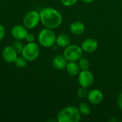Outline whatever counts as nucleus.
<instances>
[{
    "label": "nucleus",
    "instance_id": "1",
    "mask_svg": "<svg viewBox=\"0 0 122 122\" xmlns=\"http://www.w3.org/2000/svg\"><path fill=\"white\" fill-rule=\"evenodd\" d=\"M41 22L45 28L54 29L60 26L63 21L61 14L54 8L45 7L40 12Z\"/></svg>",
    "mask_w": 122,
    "mask_h": 122
},
{
    "label": "nucleus",
    "instance_id": "2",
    "mask_svg": "<svg viewBox=\"0 0 122 122\" xmlns=\"http://www.w3.org/2000/svg\"><path fill=\"white\" fill-rule=\"evenodd\" d=\"M81 113L78 108L72 106L62 109L57 115L59 122H79L81 120Z\"/></svg>",
    "mask_w": 122,
    "mask_h": 122
},
{
    "label": "nucleus",
    "instance_id": "3",
    "mask_svg": "<svg viewBox=\"0 0 122 122\" xmlns=\"http://www.w3.org/2000/svg\"><path fill=\"white\" fill-rule=\"evenodd\" d=\"M56 36L51 29L45 28L41 30L38 34V41L40 45L44 47H51L56 44Z\"/></svg>",
    "mask_w": 122,
    "mask_h": 122
},
{
    "label": "nucleus",
    "instance_id": "4",
    "mask_svg": "<svg viewBox=\"0 0 122 122\" xmlns=\"http://www.w3.org/2000/svg\"><path fill=\"white\" fill-rule=\"evenodd\" d=\"M21 54L27 61H33L39 56L40 48L35 42H28V44L23 47Z\"/></svg>",
    "mask_w": 122,
    "mask_h": 122
},
{
    "label": "nucleus",
    "instance_id": "5",
    "mask_svg": "<svg viewBox=\"0 0 122 122\" xmlns=\"http://www.w3.org/2000/svg\"><path fill=\"white\" fill-rule=\"evenodd\" d=\"M63 55L68 61H79L83 55V50L81 46L76 44H69L64 51Z\"/></svg>",
    "mask_w": 122,
    "mask_h": 122
},
{
    "label": "nucleus",
    "instance_id": "6",
    "mask_svg": "<svg viewBox=\"0 0 122 122\" xmlns=\"http://www.w3.org/2000/svg\"><path fill=\"white\" fill-rule=\"evenodd\" d=\"M41 21L40 19V14L38 11L32 10L29 11L26 14L24 17V26L29 29H34L38 26L39 22Z\"/></svg>",
    "mask_w": 122,
    "mask_h": 122
},
{
    "label": "nucleus",
    "instance_id": "7",
    "mask_svg": "<svg viewBox=\"0 0 122 122\" xmlns=\"http://www.w3.org/2000/svg\"><path fill=\"white\" fill-rule=\"evenodd\" d=\"M78 75V81L81 86L89 88L92 86L94 81V77L92 72H91L89 69L81 70Z\"/></svg>",
    "mask_w": 122,
    "mask_h": 122
},
{
    "label": "nucleus",
    "instance_id": "8",
    "mask_svg": "<svg viewBox=\"0 0 122 122\" xmlns=\"http://www.w3.org/2000/svg\"><path fill=\"white\" fill-rule=\"evenodd\" d=\"M17 54L18 53L13 46H7L3 49L1 56L4 61L6 63H14L17 58Z\"/></svg>",
    "mask_w": 122,
    "mask_h": 122
},
{
    "label": "nucleus",
    "instance_id": "9",
    "mask_svg": "<svg viewBox=\"0 0 122 122\" xmlns=\"http://www.w3.org/2000/svg\"><path fill=\"white\" fill-rule=\"evenodd\" d=\"M11 33L13 38L18 41L25 39L28 34L26 28L22 25H15L14 26H13Z\"/></svg>",
    "mask_w": 122,
    "mask_h": 122
},
{
    "label": "nucleus",
    "instance_id": "10",
    "mask_svg": "<svg viewBox=\"0 0 122 122\" xmlns=\"http://www.w3.org/2000/svg\"><path fill=\"white\" fill-rule=\"evenodd\" d=\"M87 99L92 104L97 105L103 101L104 95L99 89H92L88 92Z\"/></svg>",
    "mask_w": 122,
    "mask_h": 122
},
{
    "label": "nucleus",
    "instance_id": "11",
    "mask_svg": "<svg viewBox=\"0 0 122 122\" xmlns=\"http://www.w3.org/2000/svg\"><path fill=\"white\" fill-rule=\"evenodd\" d=\"M99 46V44L97 41L94 39H85L81 44V47L83 51L86 53H92L94 52Z\"/></svg>",
    "mask_w": 122,
    "mask_h": 122
},
{
    "label": "nucleus",
    "instance_id": "12",
    "mask_svg": "<svg viewBox=\"0 0 122 122\" xmlns=\"http://www.w3.org/2000/svg\"><path fill=\"white\" fill-rule=\"evenodd\" d=\"M67 64H68V60L65 58L64 55H57L54 56L52 60L53 66L59 70L65 69Z\"/></svg>",
    "mask_w": 122,
    "mask_h": 122
},
{
    "label": "nucleus",
    "instance_id": "13",
    "mask_svg": "<svg viewBox=\"0 0 122 122\" xmlns=\"http://www.w3.org/2000/svg\"><path fill=\"white\" fill-rule=\"evenodd\" d=\"M70 31L74 35H81L85 31V25L79 21H73L70 25Z\"/></svg>",
    "mask_w": 122,
    "mask_h": 122
},
{
    "label": "nucleus",
    "instance_id": "14",
    "mask_svg": "<svg viewBox=\"0 0 122 122\" xmlns=\"http://www.w3.org/2000/svg\"><path fill=\"white\" fill-rule=\"evenodd\" d=\"M56 44L61 48H66L71 44V38L66 34H61L56 36Z\"/></svg>",
    "mask_w": 122,
    "mask_h": 122
},
{
    "label": "nucleus",
    "instance_id": "15",
    "mask_svg": "<svg viewBox=\"0 0 122 122\" xmlns=\"http://www.w3.org/2000/svg\"><path fill=\"white\" fill-rule=\"evenodd\" d=\"M66 69L67 73L71 76H76L80 72V67L79 66V64H76V61H69L68 62Z\"/></svg>",
    "mask_w": 122,
    "mask_h": 122
},
{
    "label": "nucleus",
    "instance_id": "16",
    "mask_svg": "<svg viewBox=\"0 0 122 122\" xmlns=\"http://www.w3.org/2000/svg\"><path fill=\"white\" fill-rule=\"evenodd\" d=\"M79 110L81 113V115H84V116H86V115H89L92 112V109H91V107L86 104V103H84V102H82L79 104Z\"/></svg>",
    "mask_w": 122,
    "mask_h": 122
},
{
    "label": "nucleus",
    "instance_id": "17",
    "mask_svg": "<svg viewBox=\"0 0 122 122\" xmlns=\"http://www.w3.org/2000/svg\"><path fill=\"white\" fill-rule=\"evenodd\" d=\"M79 66L81 70H88L90 67V62L86 58L81 57L79 60Z\"/></svg>",
    "mask_w": 122,
    "mask_h": 122
},
{
    "label": "nucleus",
    "instance_id": "18",
    "mask_svg": "<svg viewBox=\"0 0 122 122\" xmlns=\"http://www.w3.org/2000/svg\"><path fill=\"white\" fill-rule=\"evenodd\" d=\"M26 60L21 56H17L16 59L14 61V64L18 68H24L26 66Z\"/></svg>",
    "mask_w": 122,
    "mask_h": 122
},
{
    "label": "nucleus",
    "instance_id": "19",
    "mask_svg": "<svg viewBox=\"0 0 122 122\" xmlns=\"http://www.w3.org/2000/svg\"><path fill=\"white\" fill-rule=\"evenodd\" d=\"M88 90L87 88L81 86L78 90H77V96L80 99H84L85 97H87V94H88Z\"/></svg>",
    "mask_w": 122,
    "mask_h": 122
},
{
    "label": "nucleus",
    "instance_id": "20",
    "mask_svg": "<svg viewBox=\"0 0 122 122\" xmlns=\"http://www.w3.org/2000/svg\"><path fill=\"white\" fill-rule=\"evenodd\" d=\"M14 49L16 51L17 53H21V51L23 49V45L21 44V42H19L18 40H16V41H14V43L13 44V46Z\"/></svg>",
    "mask_w": 122,
    "mask_h": 122
},
{
    "label": "nucleus",
    "instance_id": "21",
    "mask_svg": "<svg viewBox=\"0 0 122 122\" xmlns=\"http://www.w3.org/2000/svg\"><path fill=\"white\" fill-rule=\"evenodd\" d=\"M78 0H61V2L63 5L66 6H71L76 4Z\"/></svg>",
    "mask_w": 122,
    "mask_h": 122
},
{
    "label": "nucleus",
    "instance_id": "22",
    "mask_svg": "<svg viewBox=\"0 0 122 122\" xmlns=\"http://www.w3.org/2000/svg\"><path fill=\"white\" fill-rule=\"evenodd\" d=\"M5 28L4 27L3 25H1L0 24V41L4 39V37L5 36Z\"/></svg>",
    "mask_w": 122,
    "mask_h": 122
},
{
    "label": "nucleus",
    "instance_id": "23",
    "mask_svg": "<svg viewBox=\"0 0 122 122\" xmlns=\"http://www.w3.org/2000/svg\"><path fill=\"white\" fill-rule=\"evenodd\" d=\"M28 42H34V40H35V37H34V35L32 34H27L26 39H25Z\"/></svg>",
    "mask_w": 122,
    "mask_h": 122
},
{
    "label": "nucleus",
    "instance_id": "24",
    "mask_svg": "<svg viewBox=\"0 0 122 122\" xmlns=\"http://www.w3.org/2000/svg\"><path fill=\"white\" fill-rule=\"evenodd\" d=\"M117 104L119 107L122 110V92H121L117 97Z\"/></svg>",
    "mask_w": 122,
    "mask_h": 122
},
{
    "label": "nucleus",
    "instance_id": "25",
    "mask_svg": "<svg viewBox=\"0 0 122 122\" xmlns=\"http://www.w3.org/2000/svg\"><path fill=\"white\" fill-rule=\"evenodd\" d=\"M84 3H85V4H91V3H92L93 2V1L94 0H81Z\"/></svg>",
    "mask_w": 122,
    "mask_h": 122
}]
</instances>
